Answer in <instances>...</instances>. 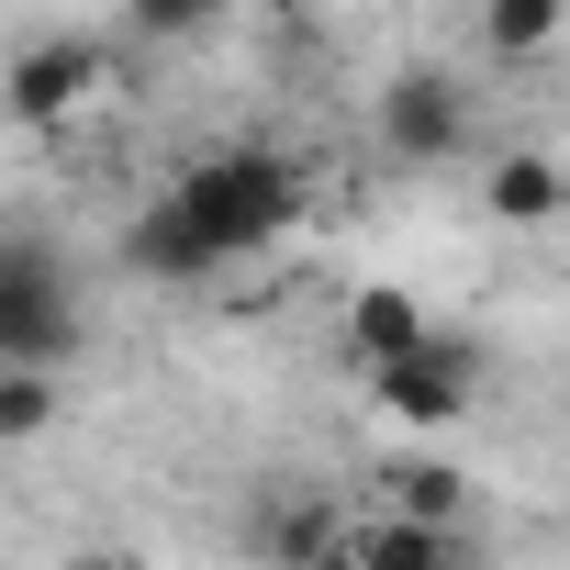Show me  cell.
<instances>
[{"label":"cell","mask_w":570,"mask_h":570,"mask_svg":"<svg viewBox=\"0 0 570 570\" xmlns=\"http://www.w3.org/2000/svg\"><path fill=\"white\" fill-rule=\"evenodd\" d=\"M202 246H213V268H235V257H257V246H279L303 224V168L279 157V146H213V157H190L168 190H157Z\"/></svg>","instance_id":"1"},{"label":"cell","mask_w":570,"mask_h":570,"mask_svg":"<svg viewBox=\"0 0 570 570\" xmlns=\"http://www.w3.org/2000/svg\"><path fill=\"white\" fill-rule=\"evenodd\" d=\"M347 559H370V570H448V559H459V525L392 503L381 525H347Z\"/></svg>","instance_id":"8"},{"label":"cell","mask_w":570,"mask_h":570,"mask_svg":"<svg viewBox=\"0 0 570 570\" xmlns=\"http://www.w3.org/2000/svg\"><path fill=\"white\" fill-rule=\"evenodd\" d=\"M257 548H268V559H347V514H336V503H279V514L257 525Z\"/></svg>","instance_id":"11"},{"label":"cell","mask_w":570,"mask_h":570,"mask_svg":"<svg viewBox=\"0 0 570 570\" xmlns=\"http://www.w3.org/2000/svg\"><path fill=\"white\" fill-rule=\"evenodd\" d=\"M381 503H403V514H436V525H459L470 481H459L448 459H392V470H381Z\"/></svg>","instance_id":"12"},{"label":"cell","mask_w":570,"mask_h":570,"mask_svg":"<svg viewBox=\"0 0 570 570\" xmlns=\"http://www.w3.org/2000/svg\"><path fill=\"white\" fill-rule=\"evenodd\" d=\"M570 35V0H481V46L503 57V68H525V57H548Z\"/></svg>","instance_id":"10"},{"label":"cell","mask_w":570,"mask_h":570,"mask_svg":"<svg viewBox=\"0 0 570 570\" xmlns=\"http://www.w3.org/2000/svg\"><path fill=\"white\" fill-rule=\"evenodd\" d=\"M112 79V57L90 46V35H35L12 68H0V112H12L23 135H57V124H79L90 112V90Z\"/></svg>","instance_id":"4"},{"label":"cell","mask_w":570,"mask_h":570,"mask_svg":"<svg viewBox=\"0 0 570 570\" xmlns=\"http://www.w3.org/2000/svg\"><path fill=\"white\" fill-rule=\"evenodd\" d=\"M481 202H492L514 235H537V224H559V213H570V168H559V157H537V146H503V157L481 168Z\"/></svg>","instance_id":"6"},{"label":"cell","mask_w":570,"mask_h":570,"mask_svg":"<svg viewBox=\"0 0 570 570\" xmlns=\"http://www.w3.org/2000/svg\"><path fill=\"white\" fill-rule=\"evenodd\" d=\"M425 336H436V314L403 292V279L347 292V358H358V370H381V358H403V347H425Z\"/></svg>","instance_id":"7"},{"label":"cell","mask_w":570,"mask_h":570,"mask_svg":"<svg viewBox=\"0 0 570 570\" xmlns=\"http://www.w3.org/2000/svg\"><path fill=\"white\" fill-rule=\"evenodd\" d=\"M235 12H257V23H303L314 0H235Z\"/></svg>","instance_id":"14"},{"label":"cell","mask_w":570,"mask_h":570,"mask_svg":"<svg viewBox=\"0 0 570 570\" xmlns=\"http://www.w3.org/2000/svg\"><path fill=\"white\" fill-rule=\"evenodd\" d=\"M370 124H381V146H392V157L436 168V157H459V135H470V90H459L448 68H392Z\"/></svg>","instance_id":"5"},{"label":"cell","mask_w":570,"mask_h":570,"mask_svg":"<svg viewBox=\"0 0 570 570\" xmlns=\"http://www.w3.org/2000/svg\"><path fill=\"white\" fill-rule=\"evenodd\" d=\"M68 425V370L46 358H0V448H35Z\"/></svg>","instance_id":"9"},{"label":"cell","mask_w":570,"mask_h":570,"mask_svg":"<svg viewBox=\"0 0 570 570\" xmlns=\"http://www.w3.org/2000/svg\"><path fill=\"white\" fill-rule=\"evenodd\" d=\"M79 336H90V314H79V268H68L46 235H0V358H46V370H68Z\"/></svg>","instance_id":"2"},{"label":"cell","mask_w":570,"mask_h":570,"mask_svg":"<svg viewBox=\"0 0 570 570\" xmlns=\"http://www.w3.org/2000/svg\"><path fill=\"white\" fill-rule=\"evenodd\" d=\"M481 370H492L481 336H448V325H436L425 347H403V358L370 370V403H381L392 425H459V414L481 403Z\"/></svg>","instance_id":"3"},{"label":"cell","mask_w":570,"mask_h":570,"mask_svg":"<svg viewBox=\"0 0 570 570\" xmlns=\"http://www.w3.org/2000/svg\"><path fill=\"white\" fill-rule=\"evenodd\" d=\"M224 12H235V0H124V23H135L146 46H202Z\"/></svg>","instance_id":"13"}]
</instances>
